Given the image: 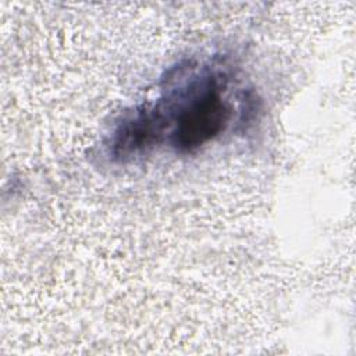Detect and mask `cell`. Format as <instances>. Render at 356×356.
Masks as SVG:
<instances>
[{
	"mask_svg": "<svg viewBox=\"0 0 356 356\" xmlns=\"http://www.w3.org/2000/svg\"><path fill=\"white\" fill-rule=\"evenodd\" d=\"M227 75L210 67L172 85L156 103L167 124V142L177 153H193L221 135L232 115L225 97Z\"/></svg>",
	"mask_w": 356,
	"mask_h": 356,
	"instance_id": "obj_1",
	"label": "cell"
},
{
	"mask_svg": "<svg viewBox=\"0 0 356 356\" xmlns=\"http://www.w3.org/2000/svg\"><path fill=\"white\" fill-rule=\"evenodd\" d=\"M165 136L167 124L159 107L139 106L122 115L107 146L114 160L128 161L154 149Z\"/></svg>",
	"mask_w": 356,
	"mask_h": 356,
	"instance_id": "obj_2",
	"label": "cell"
}]
</instances>
